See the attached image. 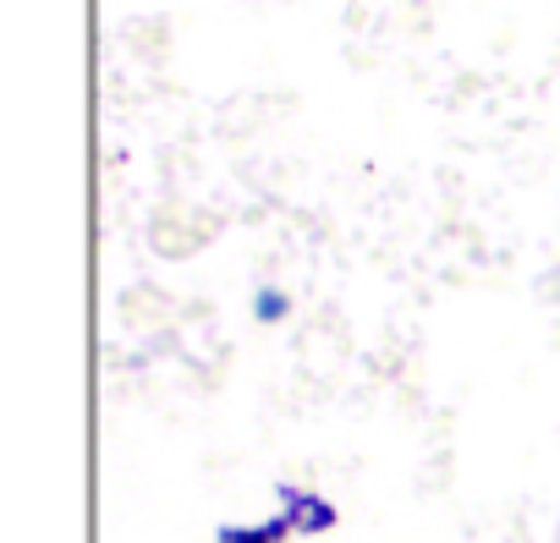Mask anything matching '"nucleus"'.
<instances>
[{
  "label": "nucleus",
  "instance_id": "1",
  "mask_svg": "<svg viewBox=\"0 0 560 543\" xmlns=\"http://www.w3.org/2000/svg\"><path fill=\"white\" fill-rule=\"evenodd\" d=\"M253 314H258V319H280V314H287V297H280V292H258Z\"/></svg>",
  "mask_w": 560,
  "mask_h": 543
}]
</instances>
